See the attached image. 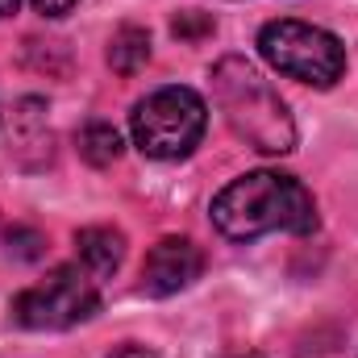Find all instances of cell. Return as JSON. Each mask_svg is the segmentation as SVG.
Wrapping results in <instances>:
<instances>
[{
  "instance_id": "3",
  "label": "cell",
  "mask_w": 358,
  "mask_h": 358,
  "mask_svg": "<svg viewBox=\"0 0 358 358\" xmlns=\"http://www.w3.org/2000/svg\"><path fill=\"white\" fill-rule=\"evenodd\" d=\"M208 125V108L192 88H159L146 100L134 104L129 113V134L134 146L146 159H183L200 146Z\"/></svg>"
},
{
  "instance_id": "2",
  "label": "cell",
  "mask_w": 358,
  "mask_h": 358,
  "mask_svg": "<svg viewBox=\"0 0 358 358\" xmlns=\"http://www.w3.org/2000/svg\"><path fill=\"white\" fill-rule=\"evenodd\" d=\"M213 100H217L221 117L229 121V129L246 146H255L263 155L296 150V121H292L283 96L246 59L229 55L213 67Z\"/></svg>"
},
{
  "instance_id": "14",
  "label": "cell",
  "mask_w": 358,
  "mask_h": 358,
  "mask_svg": "<svg viewBox=\"0 0 358 358\" xmlns=\"http://www.w3.org/2000/svg\"><path fill=\"white\" fill-rule=\"evenodd\" d=\"M17 4H21V0H0V17H8V13H17Z\"/></svg>"
},
{
  "instance_id": "4",
  "label": "cell",
  "mask_w": 358,
  "mask_h": 358,
  "mask_svg": "<svg viewBox=\"0 0 358 358\" xmlns=\"http://www.w3.org/2000/svg\"><path fill=\"white\" fill-rule=\"evenodd\" d=\"M259 50L279 76L313 88H334L346 76V46L329 29L308 21H267L259 29Z\"/></svg>"
},
{
  "instance_id": "6",
  "label": "cell",
  "mask_w": 358,
  "mask_h": 358,
  "mask_svg": "<svg viewBox=\"0 0 358 358\" xmlns=\"http://www.w3.org/2000/svg\"><path fill=\"white\" fill-rule=\"evenodd\" d=\"M200 271H204V255H200L196 242H187V238H163L146 255V263H142V287L150 296H176V292L192 287L200 279Z\"/></svg>"
},
{
  "instance_id": "5",
  "label": "cell",
  "mask_w": 358,
  "mask_h": 358,
  "mask_svg": "<svg viewBox=\"0 0 358 358\" xmlns=\"http://www.w3.org/2000/svg\"><path fill=\"white\" fill-rule=\"evenodd\" d=\"M100 308L96 279L84 267H55L34 287L17 292L13 321L21 329H71Z\"/></svg>"
},
{
  "instance_id": "12",
  "label": "cell",
  "mask_w": 358,
  "mask_h": 358,
  "mask_svg": "<svg viewBox=\"0 0 358 358\" xmlns=\"http://www.w3.org/2000/svg\"><path fill=\"white\" fill-rule=\"evenodd\" d=\"M176 34H179V38H196V34H213V21H200V25H196V21H192V17L183 13V17H176Z\"/></svg>"
},
{
  "instance_id": "8",
  "label": "cell",
  "mask_w": 358,
  "mask_h": 358,
  "mask_svg": "<svg viewBox=\"0 0 358 358\" xmlns=\"http://www.w3.org/2000/svg\"><path fill=\"white\" fill-rule=\"evenodd\" d=\"M150 63V34L142 25H121L108 38V67L117 76H138Z\"/></svg>"
},
{
  "instance_id": "13",
  "label": "cell",
  "mask_w": 358,
  "mask_h": 358,
  "mask_svg": "<svg viewBox=\"0 0 358 358\" xmlns=\"http://www.w3.org/2000/svg\"><path fill=\"white\" fill-rule=\"evenodd\" d=\"M108 358H155V355L142 350V346H125V350H117V355H108Z\"/></svg>"
},
{
  "instance_id": "11",
  "label": "cell",
  "mask_w": 358,
  "mask_h": 358,
  "mask_svg": "<svg viewBox=\"0 0 358 358\" xmlns=\"http://www.w3.org/2000/svg\"><path fill=\"white\" fill-rule=\"evenodd\" d=\"M76 4H80V0H34V8H38L42 17H67Z\"/></svg>"
},
{
  "instance_id": "1",
  "label": "cell",
  "mask_w": 358,
  "mask_h": 358,
  "mask_svg": "<svg viewBox=\"0 0 358 358\" xmlns=\"http://www.w3.org/2000/svg\"><path fill=\"white\" fill-rule=\"evenodd\" d=\"M213 225L229 242H255L263 234H313L317 204L296 176L250 171L213 196Z\"/></svg>"
},
{
  "instance_id": "15",
  "label": "cell",
  "mask_w": 358,
  "mask_h": 358,
  "mask_svg": "<svg viewBox=\"0 0 358 358\" xmlns=\"http://www.w3.org/2000/svg\"><path fill=\"white\" fill-rule=\"evenodd\" d=\"M246 358H250V355H246Z\"/></svg>"
},
{
  "instance_id": "9",
  "label": "cell",
  "mask_w": 358,
  "mask_h": 358,
  "mask_svg": "<svg viewBox=\"0 0 358 358\" xmlns=\"http://www.w3.org/2000/svg\"><path fill=\"white\" fill-rule=\"evenodd\" d=\"M80 155H84V163H92V167L117 163V155H121V134H117L108 121H88V125L80 129Z\"/></svg>"
},
{
  "instance_id": "7",
  "label": "cell",
  "mask_w": 358,
  "mask_h": 358,
  "mask_svg": "<svg viewBox=\"0 0 358 358\" xmlns=\"http://www.w3.org/2000/svg\"><path fill=\"white\" fill-rule=\"evenodd\" d=\"M76 250H80V263L92 279H108L125 259V238L108 225H88L76 234Z\"/></svg>"
},
{
  "instance_id": "10",
  "label": "cell",
  "mask_w": 358,
  "mask_h": 358,
  "mask_svg": "<svg viewBox=\"0 0 358 358\" xmlns=\"http://www.w3.org/2000/svg\"><path fill=\"white\" fill-rule=\"evenodd\" d=\"M42 234L38 229H29V225H13L8 229V255L13 259H25V263H34V259H42Z\"/></svg>"
}]
</instances>
